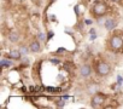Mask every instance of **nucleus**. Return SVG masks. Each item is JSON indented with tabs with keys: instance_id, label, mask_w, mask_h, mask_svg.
I'll use <instances>...</instances> for the list:
<instances>
[{
	"instance_id": "obj_1",
	"label": "nucleus",
	"mask_w": 123,
	"mask_h": 109,
	"mask_svg": "<svg viewBox=\"0 0 123 109\" xmlns=\"http://www.w3.org/2000/svg\"><path fill=\"white\" fill-rule=\"evenodd\" d=\"M94 72L99 76H106L111 72V67L105 61H95L94 62Z\"/></svg>"
},
{
	"instance_id": "obj_2",
	"label": "nucleus",
	"mask_w": 123,
	"mask_h": 109,
	"mask_svg": "<svg viewBox=\"0 0 123 109\" xmlns=\"http://www.w3.org/2000/svg\"><path fill=\"white\" fill-rule=\"evenodd\" d=\"M106 10H107V7H106V5H105L104 3L97 1V3L94 4L93 9H92V14H93V16H94L95 18H98V17H104L105 14H106Z\"/></svg>"
},
{
	"instance_id": "obj_3",
	"label": "nucleus",
	"mask_w": 123,
	"mask_h": 109,
	"mask_svg": "<svg viewBox=\"0 0 123 109\" xmlns=\"http://www.w3.org/2000/svg\"><path fill=\"white\" fill-rule=\"evenodd\" d=\"M106 102V96L104 93H100V92H97L95 95H93L92 99H91V105L93 108H99L101 107L104 103Z\"/></svg>"
},
{
	"instance_id": "obj_4",
	"label": "nucleus",
	"mask_w": 123,
	"mask_h": 109,
	"mask_svg": "<svg viewBox=\"0 0 123 109\" xmlns=\"http://www.w3.org/2000/svg\"><path fill=\"white\" fill-rule=\"evenodd\" d=\"M109 44H110V48L112 51H118V50H121L123 47V39L119 35H116L115 34V35L111 36Z\"/></svg>"
},
{
	"instance_id": "obj_5",
	"label": "nucleus",
	"mask_w": 123,
	"mask_h": 109,
	"mask_svg": "<svg viewBox=\"0 0 123 109\" xmlns=\"http://www.w3.org/2000/svg\"><path fill=\"white\" fill-rule=\"evenodd\" d=\"M92 72H93V69H92L91 64H88V63H85L80 67V75L82 78H86V79L89 78L92 75Z\"/></svg>"
},
{
	"instance_id": "obj_6",
	"label": "nucleus",
	"mask_w": 123,
	"mask_h": 109,
	"mask_svg": "<svg viewBox=\"0 0 123 109\" xmlns=\"http://www.w3.org/2000/svg\"><path fill=\"white\" fill-rule=\"evenodd\" d=\"M104 27L106 28V30H113L116 27H117V21L112 17L110 18H105L104 21Z\"/></svg>"
},
{
	"instance_id": "obj_7",
	"label": "nucleus",
	"mask_w": 123,
	"mask_h": 109,
	"mask_svg": "<svg viewBox=\"0 0 123 109\" xmlns=\"http://www.w3.org/2000/svg\"><path fill=\"white\" fill-rule=\"evenodd\" d=\"M29 47H30V51H31V52H34V53L40 52V51H41V44H40V40L37 39V40L31 41V42H30V45H29Z\"/></svg>"
},
{
	"instance_id": "obj_8",
	"label": "nucleus",
	"mask_w": 123,
	"mask_h": 109,
	"mask_svg": "<svg viewBox=\"0 0 123 109\" xmlns=\"http://www.w3.org/2000/svg\"><path fill=\"white\" fill-rule=\"evenodd\" d=\"M21 56H22V53L19 52V50H11V51H9V53H7V57H10V58H12V60H15V61L21 60Z\"/></svg>"
},
{
	"instance_id": "obj_9",
	"label": "nucleus",
	"mask_w": 123,
	"mask_h": 109,
	"mask_svg": "<svg viewBox=\"0 0 123 109\" xmlns=\"http://www.w3.org/2000/svg\"><path fill=\"white\" fill-rule=\"evenodd\" d=\"M0 64H1V68L4 69V68H10V67H12V64H13V62H12V58H1V61H0Z\"/></svg>"
},
{
	"instance_id": "obj_10",
	"label": "nucleus",
	"mask_w": 123,
	"mask_h": 109,
	"mask_svg": "<svg viewBox=\"0 0 123 109\" xmlns=\"http://www.w3.org/2000/svg\"><path fill=\"white\" fill-rule=\"evenodd\" d=\"M7 38H9V40H10L11 42H17V41L19 40V34H18L17 32H13V30H12V32L9 33V36H7Z\"/></svg>"
},
{
	"instance_id": "obj_11",
	"label": "nucleus",
	"mask_w": 123,
	"mask_h": 109,
	"mask_svg": "<svg viewBox=\"0 0 123 109\" xmlns=\"http://www.w3.org/2000/svg\"><path fill=\"white\" fill-rule=\"evenodd\" d=\"M87 91H88V93H91V95H95V93L98 92V85H97V84L89 85V86L87 87Z\"/></svg>"
},
{
	"instance_id": "obj_12",
	"label": "nucleus",
	"mask_w": 123,
	"mask_h": 109,
	"mask_svg": "<svg viewBox=\"0 0 123 109\" xmlns=\"http://www.w3.org/2000/svg\"><path fill=\"white\" fill-rule=\"evenodd\" d=\"M18 50H19V52H21L22 54H24V56H25V54H28V53H29L30 47H28V46H25V45H21Z\"/></svg>"
},
{
	"instance_id": "obj_13",
	"label": "nucleus",
	"mask_w": 123,
	"mask_h": 109,
	"mask_svg": "<svg viewBox=\"0 0 123 109\" xmlns=\"http://www.w3.org/2000/svg\"><path fill=\"white\" fill-rule=\"evenodd\" d=\"M65 99H63V98H59V99H57L55 101V105L58 107V108H63V107H65V102H64Z\"/></svg>"
},
{
	"instance_id": "obj_14",
	"label": "nucleus",
	"mask_w": 123,
	"mask_h": 109,
	"mask_svg": "<svg viewBox=\"0 0 123 109\" xmlns=\"http://www.w3.org/2000/svg\"><path fill=\"white\" fill-rule=\"evenodd\" d=\"M89 34H91V35H89V39H91V40H95L97 36H98V35H97V30L93 29V28L89 30Z\"/></svg>"
},
{
	"instance_id": "obj_15",
	"label": "nucleus",
	"mask_w": 123,
	"mask_h": 109,
	"mask_svg": "<svg viewBox=\"0 0 123 109\" xmlns=\"http://www.w3.org/2000/svg\"><path fill=\"white\" fill-rule=\"evenodd\" d=\"M37 39L40 41H47V35H45L43 33H39L37 34Z\"/></svg>"
},
{
	"instance_id": "obj_16",
	"label": "nucleus",
	"mask_w": 123,
	"mask_h": 109,
	"mask_svg": "<svg viewBox=\"0 0 123 109\" xmlns=\"http://www.w3.org/2000/svg\"><path fill=\"white\" fill-rule=\"evenodd\" d=\"M53 36H54V33H53L52 30H49V32L47 33V41H48V40H51Z\"/></svg>"
},
{
	"instance_id": "obj_17",
	"label": "nucleus",
	"mask_w": 123,
	"mask_h": 109,
	"mask_svg": "<svg viewBox=\"0 0 123 109\" xmlns=\"http://www.w3.org/2000/svg\"><path fill=\"white\" fill-rule=\"evenodd\" d=\"M49 61H51V62H52L53 64H58V63H60V61H59L58 58H51Z\"/></svg>"
},
{
	"instance_id": "obj_18",
	"label": "nucleus",
	"mask_w": 123,
	"mask_h": 109,
	"mask_svg": "<svg viewBox=\"0 0 123 109\" xmlns=\"http://www.w3.org/2000/svg\"><path fill=\"white\" fill-rule=\"evenodd\" d=\"M117 84H123V78L121 76V75H117Z\"/></svg>"
},
{
	"instance_id": "obj_19",
	"label": "nucleus",
	"mask_w": 123,
	"mask_h": 109,
	"mask_svg": "<svg viewBox=\"0 0 123 109\" xmlns=\"http://www.w3.org/2000/svg\"><path fill=\"white\" fill-rule=\"evenodd\" d=\"M74 11H75L76 16H81V15H80V10H79V6H77V5H76V6L74 7Z\"/></svg>"
},
{
	"instance_id": "obj_20",
	"label": "nucleus",
	"mask_w": 123,
	"mask_h": 109,
	"mask_svg": "<svg viewBox=\"0 0 123 109\" xmlns=\"http://www.w3.org/2000/svg\"><path fill=\"white\" fill-rule=\"evenodd\" d=\"M83 23H85L86 26H91V24L93 23V21H92V20H85V21H83Z\"/></svg>"
},
{
	"instance_id": "obj_21",
	"label": "nucleus",
	"mask_w": 123,
	"mask_h": 109,
	"mask_svg": "<svg viewBox=\"0 0 123 109\" xmlns=\"http://www.w3.org/2000/svg\"><path fill=\"white\" fill-rule=\"evenodd\" d=\"M79 26H76V29H79V30H82V28H83V24L82 23H77Z\"/></svg>"
},
{
	"instance_id": "obj_22",
	"label": "nucleus",
	"mask_w": 123,
	"mask_h": 109,
	"mask_svg": "<svg viewBox=\"0 0 123 109\" xmlns=\"http://www.w3.org/2000/svg\"><path fill=\"white\" fill-rule=\"evenodd\" d=\"M49 20H51V21H55V17H54V15H51V16H49Z\"/></svg>"
},
{
	"instance_id": "obj_23",
	"label": "nucleus",
	"mask_w": 123,
	"mask_h": 109,
	"mask_svg": "<svg viewBox=\"0 0 123 109\" xmlns=\"http://www.w3.org/2000/svg\"><path fill=\"white\" fill-rule=\"evenodd\" d=\"M62 98H63V99H65V101H67V99H69V96H68V95H64V96L62 97Z\"/></svg>"
},
{
	"instance_id": "obj_24",
	"label": "nucleus",
	"mask_w": 123,
	"mask_h": 109,
	"mask_svg": "<svg viewBox=\"0 0 123 109\" xmlns=\"http://www.w3.org/2000/svg\"><path fill=\"white\" fill-rule=\"evenodd\" d=\"M112 1H113V3H121L122 0H112Z\"/></svg>"
},
{
	"instance_id": "obj_25",
	"label": "nucleus",
	"mask_w": 123,
	"mask_h": 109,
	"mask_svg": "<svg viewBox=\"0 0 123 109\" xmlns=\"http://www.w3.org/2000/svg\"><path fill=\"white\" fill-rule=\"evenodd\" d=\"M54 1H55V0H49V4H53Z\"/></svg>"
}]
</instances>
